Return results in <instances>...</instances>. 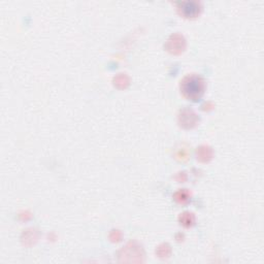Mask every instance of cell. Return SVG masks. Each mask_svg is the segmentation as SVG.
Masks as SVG:
<instances>
[{
	"label": "cell",
	"instance_id": "6da1fadb",
	"mask_svg": "<svg viewBox=\"0 0 264 264\" xmlns=\"http://www.w3.org/2000/svg\"><path fill=\"white\" fill-rule=\"evenodd\" d=\"M203 81L197 76L188 77L182 83V91L188 98L192 100H197L198 98H200L203 93Z\"/></svg>",
	"mask_w": 264,
	"mask_h": 264
},
{
	"label": "cell",
	"instance_id": "7a4b0ae2",
	"mask_svg": "<svg viewBox=\"0 0 264 264\" xmlns=\"http://www.w3.org/2000/svg\"><path fill=\"white\" fill-rule=\"evenodd\" d=\"M181 9L183 11V14L187 17H194L200 11L199 5L197 3H192V2L191 3L190 2L182 3L181 4Z\"/></svg>",
	"mask_w": 264,
	"mask_h": 264
}]
</instances>
